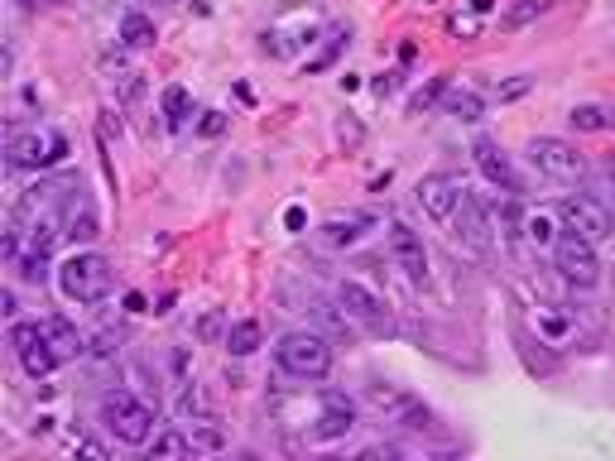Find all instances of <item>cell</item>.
Returning a JSON list of instances; mask_svg holds the SVG:
<instances>
[{"mask_svg": "<svg viewBox=\"0 0 615 461\" xmlns=\"http://www.w3.org/2000/svg\"><path fill=\"white\" fill-rule=\"evenodd\" d=\"M274 360H280V370L294 375V380H322V375L332 370V346L322 331H284V337L274 341Z\"/></svg>", "mask_w": 615, "mask_h": 461, "instance_id": "6da1fadb", "label": "cell"}, {"mask_svg": "<svg viewBox=\"0 0 615 461\" xmlns=\"http://www.w3.org/2000/svg\"><path fill=\"white\" fill-rule=\"evenodd\" d=\"M101 423L125 447H150V438H154V409L144 399L125 395V389H111V395L101 399Z\"/></svg>", "mask_w": 615, "mask_h": 461, "instance_id": "7a4b0ae2", "label": "cell"}, {"mask_svg": "<svg viewBox=\"0 0 615 461\" xmlns=\"http://www.w3.org/2000/svg\"><path fill=\"white\" fill-rule=\"evenodd\" d=\"M58 288L68 303H101L111 294V265L97 250H78L58 265Z\"/></svg>", "mask_w": 615, "mask_h": 461, "instance_id": "3957f363", "label": "cell"}, {"mask_svg": "<svg viewBox=\"0 0 615 461\" xmlns=\"http://www.w3.org/2000/svg\"><path fill=\"white\" fill-rule=\"evenodd\" d=\"M530 164L553 183H582V178H587V154H582L577 144L558 140V135L530 140Z\"/></svg>", "mask_w": 615, "mask_h": 461, "instance_id": "277c9868", "label": "cell"}, {"mask_svg": "<svg viewBox=\"0 0 615 461\" xmlns=\"http://www.w3.org/2000/svg\"><path fill=\"white\" fill-rule=\"evenodd\" d=\"M558 216H563V230H573V236L582 240H592V245H602L615 222H611V207L602 197H592V193H567L558 202Z\"/></svg>", "mask_w": 615, "mask_h": 461, "instance_id": "5b68a950", "label": "cell"}, {"mask_svg": "<svg viewBox=\"0 0 615 461\" xmlns=\"http://www.w3.org/2000/svg\"><path fill=\"white\" fill-rule=\"evenodd\" d=\"M10 346H14V356H20L29 380H43V375H53L58 366H63L58 346L49 341V327H39V322H14L10 327Z\"/></svg>", "mask_w": 615, "mask_h": 461, "instance_id": "8992f818", "label": "cell"}, {"mask_svg": "<svg viewBox=\"0 0 615 461\" xmlns=\"http://www.w3.org/2000/svg\"><path fill=\"white\" fill-rule=\"evenodd\" d=\"M553 269H558L567 284L592 288L596 279H602V255H596L592 240H582V236H573V230H563V240L553 245Z\"/></svg>", "mask_w": 615, "mask_h": 461, "instance_id": "52a82bcc", "label": "cell"}, {"mask_svg": "<svg viewBox=\"0 0 615 461\" xmlns=\"http://www.w3.org/2000/svg\"><path fill=\"white\" fill-rule=\"evenodd\" d=\"M68 154V140L58 130H24L10 140V168H49Z\"/></svg>", "mask_w": 615, "mask_h": 461, "instance_id": "ba28073f", "label": "cell"}, {"mask_svg": "<svg viewBox=\"0 0 615 461\" xmlns=\"http://www.w3.org/2000/svg\"><path fill=\"white\" fill-rule=\"evenodd\" d=\"M462 197H466V187H462V178H452V173H429V178L419 183V207H423V216H433V222H452V216L462 212Z\"/></svg>", "mask_w": 615, "mask_h": 461, "instance_id": "9c48e42d", "label": "cell"}, {"mask_svg": "<svg viewBox=\"0 0 615 461\" xmlns=\"http://www.w3.org/2000/svg\"><path fill=\"white\" fill-rule=\"evenodd\" d=\"M390 255H394V265L404 269L409 284H423V279H429V250H423V236H419L414 226L390 222Z\"/></svg>", "mask_w": 615, "mask_h": 461, "instance_id": "30bf717a", "label": "cell"}, {"mask_svg": "<svg viewBox=\"0 0 615 461\" xmlns=\"http://www.w3.org/2000/svg\"><path fill=\"white\" fill-rule=\"evenodd\" d=\"M472 158H476V168L486 173V183L505 187L510 197H515V193H524V183H520L515 164H510V154H505V150H501V144H495V140H486V135H481V140L472 144Z\"/></svg>", "mask_w": 615, "mask_h": 461, "instance_id": "8fae6325", "label": "cell"}, {"mask_svg": "<svg viewBox=\"0 0 615 461\" xmlns=\"http://www.w3.org/2000/svg\"><path fill=\"white\" fill-rule=\"evenodd\" d=\"M365 226H375L371 212H346V216H327L317 230V240L327 245V250H346V245H356L365 236Z\"/></svg>", "mask_w": 615, "mask_h": 461, "instance_id": "7c38bea8", "label": "cell"}, {"mask_svg": "<svg viewBox=\"0 0 615 461\" xmlns=\"http://www.w3.org/2000/svg\"><path fill=\"white\" fill-rule=\"evenodd\" d=\"M520 236L530 240L534 250H553V245L563 240V216H558V207H534V212H524Z\"/></svg>", "mask_w": 615, "mask_h": 461, "instance_id": "4fadbf2b", "label": "cell"}, {"mask_svg": "<svg viewBox=\"0 0 615 461\" xmlns=\"http://www.w3.org/2000/svg\"><path fill=\"white\" fill-rule=\"evenodd\" d=\"M336 303H342V308H346V317H361V322H371V327H380V322H385V303H380L375 294H371V288H365V284H356V279H346L342 288H336Z\"/></svg>", "mask_w": 615, "mask_h": 461, "instance_id": "5bb4252c", "label": "cell"}, {"mask_svg": "<svg viewBox=\"0 0 615 461\" xmlns=\"http://www.w3.org/2000/svg\"><path fill=\"white\" fill-rule=\"evenodd\" d=\"M351 428H356V409H351V399L327 395V409H322L313 438H317V442H332V438H346Z\"/></svg>", "mask_w": 615, "mask_h": 461, "instance_id": "9a60e30c", "label": "cell"}, {"mask_svg": "<svg viewBox=\"0 0 615 461\" xmlns=\"http://www.w3.org/2000/svg\"><path fill=\"white\" fill-rule=\"evenodd\" d=\"M530 327H534L548 346H567V341H573V331H577L573 317L558 313V308H534V313H530Z\"/></svg>", "mask_w": 615, "mask_h": 461, "instance_id": "2e32d148", "label": "cell"}, {"mask_svg": "<svg viewBox=\"0 0 615 461\" xmlns=\"http://www.w3.org/2000/svg\"><path fill=\"white\" fill-rule=\"evenodd\" d=\"M154 39H159V29H154L150 14L125 10V20H121V43H125V49H150Z\"/></svg>", "mask_w": 615, "mask_h": 461, "instance_id": "e0dca14e", "label": "cell"}, {"mask_svg": "<svg viewBox=\"0 0 615 461\" xmlns=\"http://www.w3.org/2000/svg\"><path fill=\"white\" fill-rule=\"evenodd\" d=\"M457 230L476 245V250H486V245H491V236H486L491 226H486V216H481V207H476L472 197H462V222H457Z\"/></svg>", "mask_w": 615, "mask_h": 461, "instance_id": "ac0fdd59", "label": "cell"}, {"mask_svg": "<svg viewBox=\"0 0 615 461\" xmlns=\"http://www.w3.org/2000/svg\"><path fill=\"white\" fill-rule=\"evenodd\" d=\"M193 452H198V442L183 438L179 428H164L150 438V457H193Z\"/></svg>", "mask_w": 615, "mask_h": 461, "instance_id": "d6986e66", "label": "cell"}, {"mask_svg": "<svg viewBox=\"0 0 615 461\" xmlns=\"http://www.w3.org/2000/svg\"><path fill=\"white\" fill-rule=\"evenodd\" d=\"M226 351H231V356H251V351H260V322H251V317H245V322H231V327H226Z\"/></svg>", "mask_w": 615, "mask_h": 461, "instance_id": "ffe728a7", "label": "cell"}, {"mask_svg": "<svg viewBox=\"0 0 615 461\" xmlns=\"http://www.w3.org/2000/svg\"><path fill=\"white\" fill-rule=\"evenodd\" d=\"M43 327H49V341L58 346V356H63V360H68V356H82V337L63 322V317H49Z\"/></svg>", "mask_w": 615, "mask_h": 461, "instance_id": "44dd1931", "label": "cell"}, {"mask_svg": "<svg viewBox=\"0 0 615 461\" xmlns=\"http://www.w3.org/2000/svg\"><path fill=\"white\" fill-rule=\"evenodd\" d=\"M577 130H611L615 125V111L606 106H573V115H567Z\"/></svg>", "mask_w": 615, "mask_h": 461, "instance_id": "7402d4cb", "label": "cell"}, {"mask_svg": "<svg viewBox=\"0 0 615 461\" xmlns=\"http://www.w3.org/2000/svg\"><path fill=\"white\" fill-rule=\"evenodd\" d=\"M553 6V0H520L515 10H505V29H520V24H530V20H538Z\"/></svg>", "mask_w": 615, "mask_h": 461, "instance_id": "603a6c76", "label": "cell"}, {"mask_svg": "<svg viewBox=\"0 0 615 461\" xmlns=\"http://www.w3.org/2000/svg\"><path fill=\"white\" fill-rule=\"evenodd\" d=\"M63 236H72V240L97 236V216L87 212V207H82V216H78V207H72V212H68V230H63Z\"/></svg>", "mask_w": 615, "mask_h": 461, "instance_id": "cb8c5ba5", "label": "cell"}, {"mask_svg": "<svg viewBox=\"0 0 615 461\" xmlns=\"http://www.w3.org/2000/svg\"><path fill=\"white\" fill-rule=\"evenodd\" d=\"M447 111L462 115V121H476V115H481V96H472V92H452V96H447Z\"/></svg>", "mask_w": 615, "mask_h": 461, "instance_id": "d4e9b609", "label": "cell"}, {"mask_svg": "<svg viewBox=\"0 0 615 461\" xmlns=\"http://www.w3.org/2000/svg\"><path fill=\"white\" fill-rule=\"evenodd\" d=\"M164 111H169V125H179L188 115V92H183V86H169V92H164Z\"/></svg>", "mask_w": 615, "mask_h": 461, "instance_id": "484cf974", "label": "cell"}, {"mask_svg": "<svg viewBox=\"0 0 615 461\" xmlns=\"http://www.w3.org/2000/svg\"><path fill=\"white\" fill-rule=\"evenodd\" d=\"M226 121H222V115H216V111H208V121H202V135H216V130H222Z\"/></svg>", "mask_w": 615, "mask_h": 461, "instance_id": "4316f807", "label": "cell"}, {"mask_svg": "<svg viewBox=\"0 0 615 461\" xmlns=\"http://www.w3.org/2000/svg\"><path fill=\"white\" fill-rule=\"evenodd\" d=\"M216 327H222V317H216V313L202 317V337H216Z\"/></svg>", "mask_w": 615, "mask_h": 461, "instance_id": "83f0119b", "label": "cell"}]
</instances>
